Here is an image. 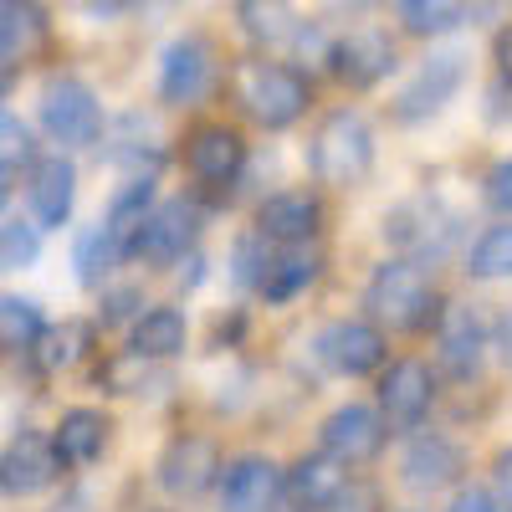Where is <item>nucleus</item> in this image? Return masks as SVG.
<instances>
[{"mask_svg": "<svg viewBox=\"0 0 512 512\" xmlns=\"http://www.w3.org/2000/svg\"><path fill=\"white\" fill-rule=\"evenodd\" d=\"M441 313H446V303L420 262L384 256L364 282V318L384 333H425L441 323Z\"/></svg>", "mask_w": 512, "mask_h": 512, "instance_id": "1", "label": "nucleus"}, {"mask_svg": "<svg viewBox=\"0 0 512 512\" xmlns=\"http://www.w3.org/2000/svg\"><path fill=\"white\" fill-rule=\"evenodd\" d=\"M226 88H231L236 108L251 123H262V128H292L297 118L313 108L308 72L292 67V62H277V57H262V52L241 57L231 67V77H226Z\"/></svg>", "mask_w": 512, "mask_h": 512, "instance_id": "2", "label": "nucleus"}, {"mask_svg": "<svg viewBox=\"0 0 512 512\" xmlns=\"http://www.w3.org/2000/svg\"><path fill=\"white\" fill-rule=\"evenodd\" d=\"M374 169V128L359 108H328L308 139V175L328 190H354Z\"/></svg>", "mask_w": 512, "mask_h": 512, "instance_id": "3", "label": "nucleus"}, {"mask_svg": "<svg viewBox=\"0 0 512 512\" xmlns=\"http://www.w3.org/2000/svg\"><path fill=\"white\" fill-rule=\"evenodd\" d=\"M36 118H41V128H47V139L62 144V149H93V144H103V134H108L103 103H98V93H93L77 72L47 77L41 103H36Z\"/></svg>", "mask_w": 512, "mask_h": 512, "instance_id": "4", "label": "nucleus"}, {"mask_svg": "<svg viewBox=\"0 0 512 512\" xmlns=\"http://www.w3.org/2000/svg\"><path fill=\"white\" fill-rule=\"evenodd\" d=\"M221 477H226V456H221L216 436H200V431L169 436V446H164L159 461H154V482H159V492L180 497V502L205 497L210 487H221Z\"/></svg>", "mask_w": 512, "mask_h": 512, "instance_id": "5", "label": "nucleus"}, {"mask_svg": "<svg viewBox=\"0 0 512 512\" xmlns=\"http://www.w3.org/2000/svg\"><path fill=\"white\" fill-rule=\"evenodd\" d=\"M200 226H205V216H200V205H195V200H185V195L159 200V205H154V216L139 226L134 246H128V262L180 267L185 256L200 251V246H195V241H200Z\"/></svg>", "mask_w": 512, "mask_h": 512, "instance_id": "6", "label": "nucleus"}, {"mask_svg": "<svg viewBox=\"0 0 512 512\" xmlns=\"http://www.w3.org/2000/svg\"><path fill=\"white\" fill-rule=\"evenodd\" d=\"M466 67H472V52H461V47H446V52H431L410 77H405V88L395 93V118L400 123H425V118H436L461 88H466Z\"/></svg>", "mask_w": 512, "mask_h": 512, "instance_id": "7", "label": "nucleus"}, {"mask_svg": "<svg viewBox=\"0 0 512 512\" xmlns=\"http://www.w3.org/2000/svg\"><path fill=\"white\" fill-rule=\"evenodd\" d=\"M216 47L200 36V31H185L175 36L169 47L159 52V103L169 108H195L210 88H216Z\"/></svg>", "mask_w": 512, "mask_h": 512, "instance_id": "8", "label": "nucleus"}, {"mask_svg": "<svg viewBox=\"0 0 512 512\" xmlns=\"http://www.w3.org/2000/svg\"><path fill=\"white\" fill-rule=\"evenodd\" d=\"M400 67V52H395V36L384 26H349L344 36H333V52H328V72L344 82V88L364 93V88H379L384 77Z\"/></svg>", "mask_w": 512, "mask_h": 512, "instance_id": "9", "label": "nucleus"}, {"mask_svg": "<svg viewBox=\"0 0 512 512\" xmlns=\"http://www.w3.org/2000/svg\"><path fill=\"white\" fill-rule=\"evenodd\" d=\"M185 169H190V180L200 190L236 185L241 169H246V134L236 123H221V118L195 123L185 134Z\"/></svg>", "mask_w": 512, "mask_h": 512, "instance_id": "10", "label": "nucleus"}, {"mask_svg": "<svg viewBox=\"0 0 512 512\" xmlns=\"http://www.w3.org/2000/svg\"><path fill=\"white\" fill-rule=\"evenodd\" d=\"M384 241H395L405 262H420L425 267V256H446V246L456 241V216L431 200V195H415L405 205H395L390 216H384Z\"/></svg>", "mask_w": 512, "mask_h": 512, "instance_id": "11", "label": "nucleus"}, {"mask_svg": "<svg viewBox=\"0 0 512 512\" xmlns=\"http://www.w3.org/2000/svg\"><path fill=\"white\" fill-rule=\"evenodd\" d=\"M384 441H390V425H384L379 405H359V400L328 410L318 425V451L333 456L338 466H369L384 451Z\"/></svg>", "mask_w": 512, "mask_h": 512, "instance_id": "12", "label": "nucleus"}, {"mask_svg": "<svg viewBox=\"0 0 512 512\" xmlns=\"http://www.w3.org/2000/svg\"><path fill=\"white\" fill-rule=\"evenodd\" d=\"M379 415L390 431H420L425 415L436 405V374L425 359L405 354V359H390V369L379 374Z\"/></svg>", "mask_w": 512, "mask_h": 512, "instance_id": "13", "label": "nucleus"}, {"mask_svg": "<svg viewBox=\"0 0 512 512\" xmlns=\"http://www.w3.org/2000/svg\"><path fill=\"white\" fill-rule=\"evenodd\" d=\"M318 359L344 374V379H364L374 369H390L384 359H390V338H384V328H374L369 318H338V323H323L318 338H313Z\"/></svg>", "mask_w": 512, "mask_h": 512, "instance_id": "14", "label": "nucleus"}, {"mask_svg": "<svg viewBox=\"0 0 512 512\" xmlns=\"http://www.w3.org/2000/svg\"><path fill=\"white\" fill-rule=\"evenodd\" d=\"M287 497V466L262 451H241L226 461V477L216 487L221 512H272Z\"/></svg>", "mask_w": 512, "mask_h": 512, "instance_id": "15", "label": "nucleus"}, {"mask_svg": "<svg viewBox=\"0 0 512 512\" xmlns=\"http://www.w3.org/2000/svg\"><path fill=\"white\" fill-rule=\"evenodd\" d=\"M67 472V461L57 451V441L47 431H16L6 456H0V487H6V497H36L47 492L57 477Z\"/></svg>", "mask_w": 512, "mask_h": 512, "instance_id": "16", "label": "nucleus"}, {"mask_svg": "<svg viewBox=\"0 0 512 512\" xmlns=\"http://www.w3.org/2000/svg\"><path fill=\"white\" fill-rule=\"evenodd\" d=\"M461 472H466V456L451 436L441 431H420L405 441L400 451V482L410 492H446V487H461Z\"/></svg>", "mask_w": 512, "mask_h": 512, "instance_id": "17", "label": "nucleus"}, {"mask_svg": "<svg viewBox=\"0 0 512 512\" xmlns=\"http://www.w3.org/2000/svg\"><path fill=\"white\" fill-rule=\"evenodd\" d=\"M251 226L272 246H313L323 231V200L313 190H277L256 205Z\"/></svg>", "mask_w": 512, "mask_h": 512, "instance_id": "18", "label": "nucleus"}, {"mask_svg": "<svg viewBox=\"0 0 512 512\" xmlns=\"http://www.w3.org/2000/svg\"><path fill=\"white\" fill-rule=\"evenodd\" d=\"M26 205L41 231H62L77 205V164L67 154H41V164L26 175Z\"/></svg>", "mask_w": 512, "mask_h": 512, "instance_id": "19", "label": "nucleus"}, {"mask_svg": "<svg viewBox=\"0 0 512 512\" xmlns=\"http://www.w3.org/2000/svg\"><path fill=\"white\" fill-rule=\"evenodd\" d=\"M487 354V323L472 303H446L441 323H436V359L451 379H477Z\"/></svg>", "mask_w": 512, "mask_h": 512, "instance_id": "20", "label": "nucleus"}, {"mask_svg": "<svg viewBox=\"0 0 512 512\" xmlns=\"http://www.w3.org/2000/svg\"><path fill=\"white\" fill-rule=\"evenodd\" d=\"M287 502L297 512H338L349 502V466H338L323 451L297 456L287 466Z\"/></svg>", "mask_w": 512, "mask_h": 512, "instance_id": "21", "label": "nucleus"}, {"mask_svg": "<svg viewBox=\"0 0 512 512\" xmlns=\"http://www.w3.org/2000/svg\"><path fill=\"white\" fill-rule=\"evenodd\" d=\"M318 277H323V256H318L313 246H277L262 287H256V297H262L267 308H287V303H297V297H303Z\"/></svg>", "mask_w": 512, "mask_h": 512, "instance_id": "22", "label": "nucleus"}, {"mask_svg": "<svg viewBox=\"0 0 512 512\" xmlns=\"http://www.w3.org/2000/svg\"><path fill=\"white\" fill-rule=\"evenodd\" d=\"M47 41H52V21L41 6H31V0H6L0 6V62H6V77L21 62H31Z\"/></svg>", "mask_w": 512, "mask_h": 512, "instance_id": "23", "label": "nucleus"}, {"mask_svg": "<svg viewBox=\"0 0 512 512\" xmlns=\"http://www.w3.org/2000/svg\"><path fill=\"white\" fill-rule=\"evenodd\" d=\"M108 436H113V420H108L103 410H93V405H72V410H62L57 431H52V441H57V451H62V461H67V472H72V466H93V461H103Z\"/></svg>", "mask_w": 512, "mask_h": 512, "instance_id": "24", "label": "nucleus"}, {"mask_svg": "<svg viewBox=\"0 0 512 512\" xmlns=\"http://www.w3.org/2000/svg\"><path fill=\"white\" fill-rule=\"evenodd\" d=\"M190 344V323L180 308H169V303H154L134 328H128V349L154 359V364H169V359H180Z\"/></svg>", "mask_w": 512, "mask_h": 512, "instance_id": "25", "label": "nucleus"}, {"mask_svg": "<svg viewBox=\"0 0 512 512\" xmlns=\"http://www.w3.org/2000/svg\"><path fill=\"white\" fill-rule=\"evenodd\" d=\"M93 344H98V328L88 323V318H62V323H52L47 328V338L31 349V364H36V374H67L72 364H82L93 354Z\"/></svg>", "mask_w": 512, "mask_h": 512, "instance_id": "26", "label": "nucleus"}, {"mask_svg": "<svg viewBox=\"0 0 512 512\" xmlns=\"http://www.w3.org/2000/svg\"><path fill=\"white\" fill-rule=\"evenodd\" d=\"M118 262H128V246L113 236L108 221L77 231V241H72V277L82 287H108V277H113Z\"/></svg>", "mask_w": 512, "mask_h": 512, "instance_id": "27", "label": "nucleus"}, {"mask_svg": "<svg viewBox=\"0 0 512 512\" xmlns=\"http://www.w3.org/2000/svg\"><path fill=\"white\" fill-rule=\"evenodd\" d=\"M236 21H241V31L256 41V47H262V57L292 52L297 36H303V26H308V21H297V11H287V6H262V0H241Z\"/></svg>", "mask_w": 512, "mask_h": 512, "instance_id": "28", "label": "nucleus"}, {"mask_svg": "<svg viewBox=\"0 0 512 512\" xmlns=\"http://www.w3.org/2000/svg\"><path fill=\"white\" fill-rule=\"evenodd\" d=\"M41 338H47V313H41L36 297L21 292L0 297V344H6V354H31Z\"/></svg>", "mask_w": 512, "mask_h": 512, "instance_id": "29", "label": "nucleus"}, {"mask_svg": "<svg viewBox=\"0 0 512 512\" xmlns=\"http://www.w3.org/2000/svg\"><path fill=\"white\" fill-rule=\"evenodd\" d=\"M472 282H512V221H497L487 226L472 251H466V267H461Z\"/></svg>", "mask_w": 512, "mask_h": 512, "instance_id": "30", "label": "nucleus"}, {"mask_svg": "<svg viewBox=\"0 0 512 512\" xmlns=\"http://www.w3.org/2000/svg\"><path fill=\"white\" fill-rule=\"evenodd\" d=\"M36 164H41V154H36V144H31V128L21 123L16 108H6V113H0V180H6L0 190L11 195V190H16V175H21V169L31 175Z\"/></svg>", "mask_w": 512, "mask_h": 512, "instance_id": "31", "label": "nucleus"}, {"mask_svg": "<svg viewBox=\"0 0 512 512\" xmlns=\"http://www.w3.org/2000/svg\"><path fill=\"white\" fill-rule=\"evenodd\" d=\"M395 16H400V31H405V36H446V31H456L472 11L451 6V0H400Z\"/></svg>", "mask_w": 512, "mask_h": 512, "instance_id": "32", "label": "nucleus"}, {"mask_svg": "<svg viewBox=\"0 0 512 512\" xmlns=\"http://www.w3.org/2000/svg\"><path fill=\"white\" fill-rule=\"evenodd\" d=\"M154 379H164L159 364L144 359V354H134V349H118V354H108L98 364V384H103L108 395H144V384H154Z\"/></svg>", "mask_w": 512, "mask_h": 512, "instance_id": "33", "label": "nucleus"}, {"mask_svg": "<svg viewBox=\"0 0 512 512\" xmlns=\"http://www.w3.org/2000/svg\"><path fill=\"white\" fill-rule=\"evenodd\" d=\"M272 256H277V246L256 226H246L236 236V246H231V282L246 287V292H256V287H262V277H267V267H272Z\"/></svg>", "mask_w": 512, "mask_h": 512, "instance_id": "34", "label": "nucleus"}, {"mask_svg": "<svg viewBox=\"0 0 512 512\" xmlns=\"http://www.w3.org/2000/svg\"><path fill=\"white\" fill-rule=\"evenodd\" d=\"M36 262H41V226L31 216H6V226H0V267L31 272Z\"/></svg>", "mask_w": 512, "mask_h": 512, "instance_id": "35", "label": "nucleus"}, {"mask_svg": "<svg viewBox=\"0 0 512 512\" xmlns=\"http://www.w3.org/2000/svg\"><path fill=\"white\" fill-rule=\"evenodd\" d=\"M149 308H144V292L134 287V282H118V287H103V297H98V328H134L139 318H144Z\"/></svg>", "mask_w": 512, "mask_h": 512, "instance_id": "36", "label": "nucleus"}, {"mask_svg": "<svg viewBox=\"0 0 512 512\" xmlns=\"http://www.w3.org/2000/svg\"><path fill=\"white\" fill-rule=\"evenodd\" d=\"M482 195H487V205L497 210V216H507V221H512V154H507V159H497V164L487 169Z\"/></svg>", "mask_w": 512, "mask_h": 512, "instance_id": "37", "label": "nucleus"}, {"mask_svg": "<svg viewBox=\"0 0 512 512\" xmlns=\"http://www.w3.org/2000/svg\"><path fill=\"white\" fill-rule=\"evenodd\" d=\"M446 512H507V507L497 502L492 487H456L451 502H446Z\"/></svg>", "mask_w": 512, "mask_h": 512, "instance_id": "38", "label": "nucleus"}, {"mask_svg": "<svg viewBox=\"0 0 512 512\" xmlns=\"http://www.w3.org/2000/svg\"><path fill=\"white\" fill-rule=\"evenodd\" d=\"M492 492H497V502L512 512V446H502V451L492 456Z\"/></svg>", "mask_w": 512, "mask_h": 512, "instance_id": "39", "label": "nucleus"}, {"mask_svg": "<svg viewBox=\"0 0 512 512\" xmlns=\"http://www.w3.org/2000/svg\"><path fill=\"white\" fill-rule=\"evenodd\" d=\"M492 62H497V72H502V82H512V21L497 31V41H492Z\"/></svg>", "mask_w": 512, "mask_h": 512, "instance_id": "40", "label": "nucleus"}, {"mask_svg": "<svg viewBox=\"0 0 512 512\" xmlns=\"http://www.w3.org/2000/svg\"><path fill=\"white\" fill-rule=\"evenodd\" d=\"M492 349H497V359L512 369V313H502L497 318V333H492Z\"/></svg>", "mask_w": 512, "mask_h": 512, "instance_id": "41", "label": "nucleus"}, {"mask_svg": "<svg viewBox=\"0 0 512 512\" xmlns=\"http://www.w3.org/2000/svg\"><path fill=\"white\" fill-rule=\"evenodd\" d=\"M180 267H185V272H180V287H185V292H190V287H200V282H205V251L185 256Z\"/></svg>", "mask_w": 512, "mask_h": 512, "instance_id": "42", "label": "nucleus"}, {"mask_svg": "<svg viewBox=\"0 0 512 512\" xmlns=\"http://www.w3.org/2000/svg\"><path fill=\"white\" fill-rule=\"evenodd\" d=\"M395 512H420V507H395Z\"/></svg>", "mask_w": 512, "mask_h": 512, "instance_id": "43", "label": "nucleus"}, {"mask_svg": "<svg viewBox=\"0 0 512 512\" xmlns=\"http://www.w3.org/2000/svg\"><path fill=\"white\" fill-rule=\"evenodd\" d=\"M502 118H507V123H512V108H507V113H502Z\"/></svg>", "mask_w": 512, "mask_h": 512, "instance_id": "44", "label": "nucleus"}]
</instances>
